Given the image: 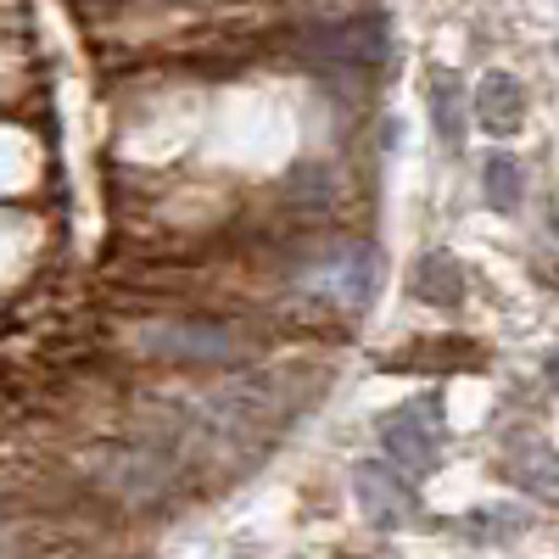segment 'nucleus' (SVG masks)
Masks as SVG:
<instances>
[{
	"mask_svg": "<svg viewBox=\"0 0 559 559\" xmlns=\"http://www.w3.org/2000/svg\"><path fill=\"white\" fill-rule=\"evenodd\" d=\"M297 51L313 68H381L392 51V34L386 17L376 12H358V17H313L297 34Z\"/></svg>",
	"mask_w": 559,
	"mask_h": 559,
	"instance_id": "nucleus-1",
	"label": "nucleus"
},
{
	"mask_svg": "<svg viewBox=\"0 0 559 559\" xmlns=\"http://www.w3.org/2000/svg\"><path fill=\"white\" fill-rule=\"evenodd\" d=\"M140 353L174 364H229L241 358V331L224 319H152L140 324Z\"/></svg>",
	"mask_w": 559,
	"mask_h": 559,
	"instance_id": "nucleus-2",
	"label": "nucleus"
},
{
	"mask_svg": "<svg viewBox=\"0 0 559 559\" xmlns=\"http://www.w3.org/2000/svg\"><path fill=\"white\" fill-rule=\"evenodd\" d=\"M381 442L386 453L414 476H431L442 459V403L437 397H414L381 419Z\"/></svg>",
	"mask_w": 559,
	"mask_h": 559,
	"instance_id": "nucleus-3",
	"label": "nucleus"
},
{
	"mask_svg": "<svg viewBox=\"0 0 559 559\" xmlns=\"http://www.w3.org/2000/svg\"><path fill=\"white\" fill-rule=\"evenodd\" d=\"M302 286L358 313V308H369V297H376V258H369L364 241L324 247V252L302 269Z\"/></svg>",
	"mask_w": 559,
	"mask_h": 559,
	"instance_id": "nucleus-4",
	"label": "nucleus"
},
{
	"mask_svg": "<svg viewBox=\"0 0 559 559\" xmlns=\"http://www.w3.org/2000/svg\"><path fill=\"white\" fill-rule=\"evenodd\" d=\"M90 476L129 503H157L174 487V464L152 448H102L90 459Z\"/></svg>",
	"mask_w": 559,
	"mask_h": 559,
	"instance_id": "nucleus-5",
	"label": "nucleus"
},
{
	"mask_svg": "<svg viewBox=\"0 0 559 559\" xmlns=\"http://www.w3.org/2000/svg\"><path fill=\"white\" fill-rule=\"evenodd\" d=\"M353 498H358V509L376 526H386V532H397V526H408L414 521V492L403 487V476L392 471V464H381V459H364L358 471H353Z\"/></svg>",
	"mask_w": 559,
	"mask_h": 559,
	"instance_id": "nucleus-6",
	"label": "nucleus"
},
{
	"mask_svg": "<svg viewBox=\"0 0 559 559\" xmlns=\"http://www.w3.org/2000/svg\"><path fill=\"white\" fill-rule=\"evenodd\" d=\"M503 464L537 503H554L559 509V453L543 442V437H509L503 442Z\"/></svg>",
	"mask_w": 559,
	"mask_h": 559,
	"instance_id": "nucleus-7",
	"label": "nucleus"
},
{
	"mask_svg": "<svg viewBox=\"0 0 559 559\" xmlns=\"http://www.w3.org/2000/svg\"><path fill=\"white\" fill-rule=\"evenodd\" d=\"M471 112H476V123L487 129V134H515L521 123H526V90H521V79L515 73H487L481 84H476V102H471Z\"/></svg>",
	"mask_w": 559,
	"mask_h": 559,
	"instance_id": "nucleus-8",
	"label": "nucleus"
},
{
	"mask_svg": "<svg viewBox=\"0 0 559 559\" xmlns=\"http://www.w3.org/2000/svg\"><path fill=\"white\" fill-rule=\"evenodd\" d=\"M408 292L431 308H459L464 302V269L453 252H419L408 269Z\"/></svg>",
	"mask_w": 559,
	"mask_h": 559,
	"instance_id": "nucleus-9",
	"label": "nucleus"
},
{
	"mask_svg": "<svg viewBox=\"0 0 559 559\" xmlns=\"http://www.w3.org/2000/svg\"><path fill=\"white\" fill-rule=\"evenodd\" d=\"M426 96H431V129L442 140V152H459L464 146V90H459L453 68H431Z\"/></svg>",
	"mask_w": 559,
	"mask_h": 559,
	"instance_id": "nucleus-10",
	"label": "nucleus"
},
{
	"mask_svg": "<svg viewBox=\"0 0 559 559\" xmlns=\"http://www.w3.org/2000/svg\"><path fill=\"white\" fill-rule=\"evenodd\" d=\"M481 191L498 213H515L521 207V191H526V179H521V163L509 157V152H492L487 168H481Z\"/></svg>",
	"mask_w": 559,
	"mask_h": 559,
	"instance_id": "nucleus-11",
	"label": "nucleus"
},
{
	"mask_svg": "<svg viewBox=\"0 0 559 559\" xmlns=\"http://www.w3.org/2000/svg\"><path fill=\"white\" fill-rule=\"evenodd\" d=\"M543 369H548V386H554V392H559V347H554V353H548V364H543Z\"/></svg>",
	"mask_w": 559,
	"mask_h": 559,
	"instance_id": "nucleus-12",
	"label": "nucleus"
}]
</instances>
